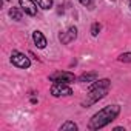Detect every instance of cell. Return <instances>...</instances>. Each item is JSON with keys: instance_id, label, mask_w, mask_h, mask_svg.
<instances>
[{"instance_id": "obj_1", "label": "cell", "mask_w": 131, "mask_h": 131, "mask_svg": "<svg viewBox=\"0 0 131 131\" xmlns=\"http://www.w3.org/2000/svg\"><path fill=\"white\" fill-rule=\"evenodd\" d=\"M119 111H120L119 105H110V106L100 110L97 114L93 116V119H91V122H90V128H91V129L103 128L105 125H108L110 122H113V120L117 117Z\"/></svg>"}, {"instance_id": "obj_2", "label": "cell", "mask_w": 131, "mask_h": 131, "mask_svg": "<svg viewBox=\"0 0 131 131\" xmlns=\"http://www.w3.org/2000/svg\"><path fill=\"white\" fill-rule=\"evenodd\" d=\"M108 88H110V80H108V79H103V80L96 82V83L91 86V91H90V100H88V103H94L96 100L102 99V97L108 93Z\"/></svg>"}, {"instance_id": "obj_3", "label": "cell", "mask_w": 131, "mask_h": 131, "mask_svg": "<svg viewBox=\"0 0 131 131\" xmlns=\"http://www.w3.org/2000/svg\"><path fill=\"white\" fill-rule=\"evenodd\" d=\"M11 62H13V65H16L17 68H29V65H31L29 59L23 52H19V51H13Z\"/></svg>"}, {"instance_id": "obj_4", "label": "cell", "mask_w": 131, "mask_h": 131, "mask_svg": "<svg viewBox=\"0 0 131 131\" xmlns=\"http://www.w3.org/2000/svg\"><path fill=\"white\" fill-rule=\"evenodd\" d=\"M49 79L52 80V82H57V83H71V82H74L76 80V77H74V74H71V73H67V71H59V73H54V74H51L49 76Z\"/></svg>"}, {"instance_id": "obj_5", "label": "cell", "mask_w": 131, "mask_h": 131, "mask_svg": "<svg viewBox=\"0 0 131 131\" xmlns=\"http://www.w3.org/2000/svg\"><path fill=\"white\" fill-rule=\"evenodd\" d=\"M51 94L56 96V97H60V96H71L73 91H71V88H70L67 83H57V82H56V83L51 86Z\"/></svg>"}, {"instance_id": "obj_6", "label": "cell", "mask_w": 131, "mask_h": 131, "mask_svg": "<svg viewBox=\"0 0 131 131\" xmlns=\"http://www.w3.org/2000/svg\"><path fill=\"white\" fill-rule=\"evenodd\" d=\"M76 37H77V28L71 26V28H68L65 32L60 34V42L65 43V45H68V43H71L73 40H76Z\"/></svg>"}, {"instance_id": "obj_7", "label": "cell", "mask_w": 131, "mask_h": 131, "mask_svg": "<svg viewBox=\"0 0 131 131\" xmlns=\"http://www.w3.org/2000/svg\"><path fill=\"white\" fill-rule=\"evenodd\" d=\"M20 8L28 16H36L37 14V8H36V3L32 0H20Z\"/></svg>"}, {"instance_id": "obj_8", "label": "cell", "mask_w": 131, "mask_h": 131, "mask_svg": "<svg viewBox=\"0 0 131 131\" xmlns=\"http://www.w3.org/2000/svg\"><path fill=\"white\" fill-rule=\"evenodd\" d=\"M32 40H34V43L37 45V48H45L46 46V39H45V36L40 32V31H34L32 32Z\"/></svg>"}, {"instance_id": "obj_9", "label": "cell", "mask_w": 131, "mask_h": 131, "mask_svg": "<svg viewBox=\"0 0 131 131\" xmlns=\"http://www.w3.org/2000/svg\"><path fill=\"white\" fill-rule=\"evenodd\" d=\"M9 16H11L13 20H22V11H20L19 8H11Z\"/></svg>"}, {"instance_id": "obj_10", "label": "cell", "mask_w": 131, "mask_h": 131, "mask_svg": "<svg viewBox=\"0 0 131 131\" xmlns=\"http://www.w3.org/2000/svg\"><path fill=\"white\" fill-rule=\"evenodd\" d=\"M36 3L42 8V9H49L52 6V0H36Z\"/></svg>"}, {"instance_id": "obj_11", "label": "cell", "mask_w": 131, "mask_h": 131, "mask_svg": "<svg viewBox=\"0 0 131 131\" xmlns=\"http://www.w3.org/2000/svg\"><path fill=\"white\" fill-rule=\"evenodd\" d=\"M60 129H77V125H76L74 122H65V123L60 126Z\"/></svg>"}, {"instance_id": "obj_12", "label": "cell", "mask_w": 131, "mask_h": 131, "mask_svg": "<svg viewBox=\"0 0 131 131\" xmlns=\"http://www.w3.org/2000/svg\"><path fill=\"white\" fill-rule=\"evenodd\" d=\"M120 62H131V52H126V54H122L119 57Z\"/></svg>"}, {"instance_id": "obj_13", "label": "cell", "mask_w": 131, "mask_h": 131, "mask_svg": "<svg viewBox=\"0 0 131 131\" xmlns=\"http://www.w3.org/2000/svg\"><path fill=\"white\" fill-rule=\"evenodd\" d=\"M99 31H100V25H99V23H94V25H93V28H91L93 36H97V34H99Z\"/></svg>"}, {"instance_id": "obj_14", "label": "cell", "mask_w": 131, "mask_h": 131, "mask_svg": "<svg viewBox=\"0 0 131 131\" xmlns=\"http://www.w3.org/2000/svg\"><path fill=\"white\" fill-rule=\"evenodd\" d=\"M79 2H80L83 6H91V5H93V0H79Z\"/></svg>"}, {"instance_id": "obj_15", "label": "cell", "mask_w": 131, "mask_h": 131, "mask_svg": "<svg viewBox=\"0 0 131 131\" xmlns=\"http://www.w3.org/2000/svg\"><path fill=\"white\" fill-rule=\"evenodd\" d=\"M93 77H96V74H94V73H93V74H88V76H86V74H85V76H82V77H80V80H90V79H93Z\"/></svg>"}, {"instance_id": "obj_16", "label": "cell", "mask_w": 131, "mask_h": 131, "mask_svg": "<svg viewBox=\"0 0 131 131\" xmlns=\"http://www.w3.org/2000/svg\"><path fill=\"white\" fill-rule=\"evenodd\" d=\"M129 8H131V0H129Z\"/></svg>"}]
</instances>
